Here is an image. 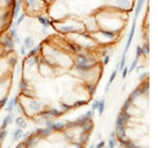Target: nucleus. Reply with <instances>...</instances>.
I'll return each instance as SVG.
<instances>
[{
  "mask_svg": "<svg viewBox=\"0 0 158 148\" xmlns=\"http://www.w3.org/2000/svg\"><path fill=\"white\" fill-rule=\"evenodd\" d=\"M23 2L26 9L31 12L40 11L45 7V0H23Z\"/></svg>",
  "mask_w": 158,
  "mask_h": 148,
  "instance_id": "nucleus-1",
  "label": "nucleus"
},
{
  "mask_svg": "<svg viewBox=\"0 0 158 148\" xmlns=\"http://www.w3.org/2000/svg\"><path fill=\"white\" fill-rule=\"evenodd\" d=\"M113 5L119 10L129 11L134 7V0H113Z\"/></svg>",
  "mask_w": 158,
  "mask_h": 148,
  "instance_id": "nucleus-2",
  "label": "nucleus"
},
{
  "mask_svg": "<svg viewBox=\"0 0 158 148\" xmlns=\"http://www.w3.org/2000/svg\"><path fill=\"white\" fill-rule=\"evenodd\" d=\"M135 27H136V19H133V26H131V29H130V33H129V37L127 40V44H125V47H124V52L123 55H127V52L129 51V47H130V44L133 41V37L135 34Z\"/></svg>",
  "mask_w": 158,
  "mask_h": 148,
  "instance_id": "nucleus-3",
  "label": "nucleus"
},
{
  "mask_svg": "<svg viewBox=\"0 0 158 148\" xmlns=\"http://www.w3.org/2000/svg\"><path fill=\"white\" fill-rule=\"evenodd\" d=\"M38 141H39V137L37 136V135H34V134H32V136H28V137H26L24 138V141H23V145H24V147H33V146H35L37 143H38Z\"/></svg>",
  "mask_w": 158,
  "mask_h": 148,
  "instance_id": "nucleus-4",
  "label": "nucleus"
},
{
  "mask_svg": "<svg viewBox=\"0 0 158 148\" xmlns=\"http://www.w3.org/2000/svg\"><path fill=\"white\" fill-rule=\"evenodd\" d=\"M22 4H23V0H16V2L14 4L12 9H11V17L12 18H17L21 12V7H22Z\"/></svg>",
  "mask_w": 158,
  "mask_h": 148,
  "instance_id": "nucleus-5",
  "label": "nucleus"
},
{
  "mask_svg": "<svg viewBox=\"0 0 158 148\" xmlns=\"http://www.w3.org/2000/svg\"><path fill=\"white\" fill-rule=\"evenodd\" d=\"M1 44H2L4 47L10 49L11 51H12V49H14V46H15V41H14V39L10 37L9 34H6V35H4V37L1 38Z\"/></svg>",
  "mask_w": 158,
  "mask_h": 148,
  "instance_id": "nucleus-6",
  "label": "nucleus"
},
{
  "mask_svg": "<svg viewBox=\"0 0 158 148\" xmlns=\"http://www.w3.org/2000/svg\"><path fill=\"white\" fill-rule=\"evenodd\" d=\"M17 103H19V97H14V98L9 100L6 106H5V111L7 112V113H12V112L15 111V107H16Z\"/></svg>",
  "mask_w": 158,
  "mask_h": 148,
  "instance_id": "nucleus-7",
  "label": "nucleus"
},
{
  "mask_svg": "<svg viewBox=\"0 0 158 148\" xmlns=\"http://www.w3.org/2000/svg\"><path fill=\"white\" fill-rule=\"evenodd\" d=\"M76 63L77 64H84V66H93L94 67V61L93 60H90L89 57H86V56H79L78 58L76 60Z\"/></svg>",
  "mask_w": 158,
  "mask_h": 148,
  "instance_id": "nucleus-8",
  "label": "nucleus"
},
{
  "mask_svg": "<svg viewBox=\"0 0 158 148\" xmlns=\"http://www.w3.org/2000/svg\"><path fill=\"white\" fill-rule=\"evenodd\" d=\"M14 114L12 113H9L4 119H2V123H1V126H0V130H5L11 123H14Z\"/></svg>",
  "mask_w": 158,
  "mask_h": 148,
  "instance_id": "nucleus-9",
  "label": "nucleus"
},
{
  "mask_svg": "<svg viewBox=\"0 0 158 148\" xmlns=\"http://www.w3.org/2000/svg\"><path fill=\"white\" fill-rule=\"evenodd\" d=\"M10 18H12V17H11V12H10L9 10L4 11V12H2V15H1V17H0V26H1V27H4V26L9 22V19Z\"/></svg>",
  "mask_w": 158,
  "mask_h": 148,
  "instance_id": "nucleus-10",
  "label": "nucleus"
},
{
  "mask_svg": "<svg viewBox=\"0 0 158 148\" xmlns=\"http://www.w3.org/2000/svg\"><path fill=\"white\" fill-rule=\"evenodd\" d=\"M118 68L116 67V69L111 73V76H110V79H108V81H107V84H106V88H105V92H108V90H110V85L113 83V80L117 78V74H118Z\"/></svg>",
  "mask_w": 158,
  "mask_h": 148,
  "instance_id": "nucleus-11",
  "label": "nucleus"
},
{
  "mask_svg": "<svg viewBox=\"0 0 158 148\" xmlns=\"http://www.w3.org/2000/svg\"><path fill=\"white\" fill-rule=\"evenodd\" d=\"M29 108H32L34 112H39V111H41L44 107H43V105L40 103L39 101H35V100H32V98H31V101H29Z\"/></svg>",
  "mask_w": 158,
  "mask_h": 148,
  "instance_id": "nucleus-12",
  "label": "nucleus"
},
{
  "mask_svg": "<svg viewBox=\"0 0 158 148\" xmlns=\"http://www.w3.org/2000/svg\"><path fill=\"white\" fill-rule=\"evenodd\" d=\"M146 0H138V4H136V7H135V11H134V18L133 19H138L139 15L143 7V4H145Z\"/></svg>",
  "mask_w": 158,
  "mask_h": 148,
  "instance_id": "nucleus-13",
  "label": "nucleus"
},
{
  "mask_svg": "<svg viewBox=\"0 0 158 148\" xmlns=\"http://www.w3.org/2000/svg\"><path fill=\"white\" fill-rule=\"evenodd\" d=\"M38 21H39L40 24L44 27L45 31L51 26V21L48 18V17H45V16H38Z\"/></svg>",
  "mask_w": 158,
  "mask_h": 148,
  "instance_id": "nucleus-14",
  "label": "nucleus"
},
{
  "mask_svg": "<svg viewBox=\"0 0 158 148\" xmlns=\"http://www.w3.org/2000/svg\"><path fill=\"white\" fill-rule=\"evenodd\" d=\"M22 45L26 47V50H31V49L34 46V40H33V38L26 37L24 40H23V44H22Z\"/></svg>",
  "mask_w": 158,
  "mask_h": 148,
  "instance_id": "nucleus-15",
  "label": "nucleus"
},
{
  "mask_svg": "<svg viewBox=\"0 0 158 148\" xmlns=\"http://www.w3.org/2000/svg\"><path fill=\"white\" fill-rule=\"evenodd\" d=\"M14 121H15V124H16L17 128H21V129L27 128V121H26L24 117H17L16 119H14Z\"/></svg>",
  "mask_w": 158,
  "mask_h": 148,
  "instance_id": "nucleus-16",
  "label": "nucleus"
},
{
  "mask_svg": "<svg viewBox=\"0 0 158 148\" xmlns=\"http://www.w3.org/2000/svg\"><path fill=\"white\" fill-rule=\"evenodd\" d=\"M117 143H118V141L116 138V134H114V131H112L110 135V140H108V148H116Z\"/></svg>",
  "mask_w": 158,
  "mask_h": 148,
  "instance_id": "nucleus-17",
  "label": "nucleus"
},
{
  "mask_svg": "<svg viewBox=\"0 0 158 148\" xmlns=\"http://www.w3.org/2000/svg\"><path fill=\"white\" fill-rule=\"evenodd\" d=\"M81 128H83V131L85 132V134H89L93 128H94V124H93V119H89L88 121H85L83 125H81Z\"/></svg>",
  "mask_w": 158,
  "mask_h": 148,
  "instance_id": "nucleus-18",
  "label": "nucleus"
},
{
  "mask_svg": "<svg viewBox=\"0 0 158 148\" xmlns=\"http://www.w3.org/2000/svg\"><path fill=\"white\" fill-rule=\"evenodd\" d=\"M60 31L63 32V33H74L77 31V28L73 24H68V26H62L60 28Z\"/></svg>",
  "mask_w": 158,
  "mask_h": 148,
  "instance_id": "nucleus-19",
  "label": "nucleus"
},
{
  "mask_svg": "<svg viewBox=\"0 0 158 148\" xmlns=\"http://www.w3.org/2000/svg\"><path fill=\"white\" fill-rule=\"evenodd\" d=\"M105 107H106V100H105V98L99 100V106H98V109H96V111H98L100 117L103 114V112H105Z\"/></svg>",
  "mask_w": 158,
  "mask_h": 148,
  "instance_id": "nucleus-20",
  "label": "nucleus"
},
{
  "mask_svg": "<svg viewBox=\"0 0 158 148\" xmlns=\"http://www.w3.org/2000/svg\"><path fill=\"white\" fill-rule=\"evenodd\" d=\"M22 136H23V129H21V128H16L15 131H14L12 141H20Z\"/></svg>",
  "mask_w": 158,
  "mask_h": 148,
  "instance_id": "nucleus-21",
  "label": "nucleus"
},
{
  "mask_svg": "<svg viewBox=\"0 0 158 148\" xmlns=\"http://www.w3.org/2000/svg\"><path fill=\"white\" fill-rule=\"evenodd\" d=\"M66 129V123L63 121H57L55 123L54 121V125H52V131H62V130Z\"/></svg>",
  "mask_w": 158,
  "mask_h": 148,
  "instance_id": "nucleus-22",
  "label": "nucleus"
},
{
  "mask_svg": "<svg viewBox=\"0 0 158 148\" xmlns=\"http://www.w3.org/2000/svg\"><path fill=\"white\" fill-rule=\"evenodd\" d=\"M133 107V102L129 100V98H127L125 101H124V103H123V107H122V111H125V112H129V109Z\"/></svg>",
  "mask_w": 158,
  "mask_h": 148,
  "instance_id": "nucleus-23",
  "label": "nucleus"
},
{
  "mask_svg": "<svg viewBox=\"0 0 158 148\" xmlns=\"http://www.w3.org/2000/svg\"><path fill=\"white\" fill-rule=\"evenodd\" d=\"M138 64H139V58H134V61L131 62V64H130V67H128V72L130 73V72H133V71H135L136 68H138Z\"/></svg>",
  "mask_w": 158,
  "mask_h": 148,
  "instance_id": "nucleus-24",
  "label": "nucleus"
},
{
  "mask_svg": "<svg viewBox=\"0 0 158 148\" xmlns=\"http://www.w3.org/2000/svg\"><path fill=\"white\" fill-rule=\"evenodd\" d=\"M40 51V46H33L31 50H28V57H32V56H37L38 52Z\"/></svg>",
  "mask_w": 158,
  "mask_h": 148,
  "instance_id": "nucleus-25",
  "label": "nucleus"
},
{
  "mask_svg": "<svg viewBox=\"0 0 158 148\" xmlns=\"http://www.w3.org/2000/svg\"><path fill=\"white\" fill-rule=\"evenodd\" d=\"M24 17H26V14H20V15H19V17L16 18L17 21L15 22V27H16V28H19V27H20V24L22 23V22H23Z\"/></svg>",
  "mask_w": 158,
  "mask_h": 148,
  "instance_id": "nucleus-26",
  "label": "nucleus"
},
{
  "mask_svg": "<svg viewBox=\"0 0 158 148\" xmlns=\"http://www.w3.org/2000/svg\"><path fill=\"white\" fill-rule=\"evenodd\" d=\"M141 50H142V55H145V56L148 55V52H150V45H148V43H145V44L141 46Z\"/></svg>",
  "mask_w": 158,
  "mask_h": 148,
  "instance_id": "nucleus-27",
  "label": "nucleus"
},
{
  "mask_svg": "<svg viewBox=\"0 0 158 148\" xmlns=\"http://www.w3.org/2000/svg\"><path fill=\"white\" fill-rule=\"evenodd\" d=\"M9 35L12 38V39L17 37V28H16V27H11V28L9 29Z\"/></svg>",
  "mask_w": 158,
  "mask_h": 148,
  "instance_id": "nucleus-28",
  "label": "nucleus"
},
{
  "mask_svg": "<svg viewBox=\"0 0 158 148\" xmlns=\"http://www.w3.org/2000/svg\"><path fill=\"white\" fill-rule=\"evenodd\" d=\"M20 89H21V91H22V92H23V91H26V90L28 89V84H27V81H26L24 79H22V80H21Z\"/></svg>",
  "mask_w": 158,
  "mask_h": 148,
  "instance_id": "nucleus-29",
  "label": "nucleus"
},
{
  "mask_svg": "<svg viewBox=\"0 0 158 148\" xmlns=\"http://www.w3.org/2000/svg\"><path fill=\"white\" fill-rule=\"evenodd\" d=\"M61 108H62L61 112H67L73 109V106H69V105H66V103H61Z\"/></svg>",
  "mask_w": 158,
  "mask_h": 148,
  "instance_id": "nucleus-30",
  "label": "nucleus"
},
{
  "mask_svg": "<svg viewBox=\"0 0 158 148\" xmlns=\"http://www.w3.org/2000/svg\"><path fill=\"white\" fill-rule=\"evenodd\" d=\"M2 1H4V5H5L6 7H12L14 4L16 2V0H2Z\"/></svg>",
  "mask_w": 158,
  "mask_h": 148,
  "instance_id": "nucleus-31",
  "label": "nucleus"
},
{
  "mask_svg": "<svg viewBox=\"0 0 158 148\" xmlns=\"http://www.w3.org/2000/svg\"><path fill=\"white\" fill-rule=\"evenodd\" d=\"M6 136H7V131L6 130H0V145L2 143V141L5 140Z\"/></svg>",
  "mask_w": 158,
  "mask_h": 148,
  "instance_id": "nucleus-32",
  "label": "nucleus"
},
{
  "mask_svg": "<svg viewBox=\"0 0 158 148\" xmlns=\"http://www.w3.org/2000/svg\"><path fill=\"white\" fill-rule=\"evenodd\" d=\"M16 63H17V57H10V58H9V64H10L11 67H15Z\"/></svg>",
  "mask_w": 158,
  "mask_h": 148,
  "instance_id": "nucleus-33",
  "label": "nucleus"
},
{
  "mask_svg": "<svg viewBox=\"0 0 158 148\" xmlns=\"http://www.w3.org/2000/svg\"><path fill=\"white\" fill-rule=\"evenodd\" d=\"M7 101H9V97H2V98L0 100V108L5 107V106H6V103H7Z\"/></svg>",
  "mask_w": 158,
  "mask_h": 148,
  "instance_id": "nucleus-34",
  "label": "nucleus"
},
{
  "mask_svg": "<svg viewBox=\"0 0 158 148\" xmlns=\"http://www.w3.org/2000/svg\"><path fill=\"white\" fill-rule=\"evenodd\" d=\"M98 106H99V100H94V102L91 103V111H96L98 109Z\"/></svg>",
  "mask_w": 158,
  "mask_h": 148,
  "instance_id": "nucleus-35",
  "label": "nucleus"
},
{
  "mask_svg": "<svg viewBox=\"0 0 158 148\" xmlns=\"http://www.w3.org/2000/svg\"><path fill=\"white\" fill-rule=\"evenodd\" d=\"M85 105H86V101H78L73 105V108H78L80 106H85Z\"/></svg>",
  "mask_w": 158,
  "mask_h": 148,
  "instance_id": "nucleus-36",
  "label": "nucleus"
},
{
  "mask_svg": "<svg viewBox=\"0 0 158 148\" xmlns=\"http://www.w3.org/2000/svg\"><path fill=\"white\" fill-rule=\"evenodd\" d=\"M128 73H129V72H128V67H124V68L122 69V78H123V79H125V78H127V75H128Z\"/></svg>",
  "mask_w": 158,
  "mask_h": 148,
  "instance_id": "nucleus-37",
  "label": "nucleus"
},
{
  "mask_svg": "<svg viewBox=\"0 0 158 148\" xmlns=\"http://www.w3.org/2000/svg\"><path fill=\"white\" fill-rule=\"evenodd\" d=\"M142 56V50H141V46H138L136 47V55H135V57L136 58H140Z\"/></svg>",
  "mask_w": 158,
  "mask_h": 148,
  "instance_id": "nucleus-38",
  "label": "nucleus"
},
{
  "mask_svg": "<svg viewBox=\"0 0 158 148\" xmlns=\"http://www.w3.org/2000/svg\"><path fill=\"white\" fill-rule=\"evenodd\" d=\"M110 62V55H106L103 57V66H107Z\"/></svg>",
  "mask_w": 158,
  "mask_h": 148,
  "instance_id": "nucleus-39",
  "label": "nucleus"
},
{
  "mask_svg": "<svg viewBox=\"0 0 158 148\" xmlns=\"http://www.w3.org/2000/svg\"><path fill=\"white\" fill-rule=\"evenodd\" d=\"M20 52H21V55H22V56H26V52H27V50H26V47H24L23 45H21Z\"/></svg>",
  "mask_w": 158,
  "mask_h": 148,
  "instance_id": "nucleus-40",
  "label": "nucleus"
},
{
  "mask_svg": "<svg viewBox=\"0 0 158 148\" xmlns=\"http://www.w3.org/2000/svg\"><path fill=\"white\" fill-rule=\"evenodd\" d=\"M105 146H106V142H105V141H100L99 145H98V146H96L95 148H103Z\"/></svg>",
  "mask_w": 158,
  "mask_h": 148,
  "instance_id": "nucleus-41",
  "label": "nucleus"
},
{
  "mask_svg": "<svg viewBox=\"0 0 158 148\" xmlns=\"http://www.w3.org/2000/svg\"><path fill=\"white\" fill-rule=\"evenodd\" d=\"M14 41H15L16 44H21V38L19 37V35H17L16 38H14Z\"/></svg>",
  "mask_w": 158,
  "mask_h": 148,
  "instance_id": "nucleus-42",
  "label": "nucleus"
},
{
  "mask_svg": "<svg viewBox=\"0 0 158 148\" xmlns=\"http://www.w3.org/2000/svg\"><path fill=\"white\" fill-rule=\"evenodd\" d=\"M16 148H24V145H23V142H20V143L16 146Z\"/></svg>",
  "mask_w": 158,
  "mask_h": 148,
  "instance_id": "nucleus-43",
  "label": "nucleus"
},
{
  "mask_svg": "<svg viewBox=\"0 0 158 148\" xmlns=\"http://www.w3.org/2000/svg\"><path fill=\"white\" fill-rule=\"evenodd\" d=\"M125 88H127V85H123V88H122V91H125Z\"/></svg>",
  "mask_w": 158,
  "mask_h": 148,
  "instance_id": "nucleus-44",
  "label": "nucleus"
},
{
  "mask_svg": "<svg viewBox=\"0 0 158 148\" xmlns=\"http://www.w3.org/2000/svg\"><path fill=\"white\" fill-rule=\"evenodd\" d=\"M89 148H95V147H94V146H90V147H89Z\"/></svg>",
  "mask_w": 158,
  "mask_h": 148,
  "instance_id": "nucleus-45",
  "label": "nucleus"
},
{
  "mask_svg": "<svg viewBox=\"0 0 158 148\" xmlns=\"http://www.w3.org/2000/svg\"><path fill=\"white\" fill-rule=\"evenodd\" d=\"M6 148H11V147H6Z\"/></svg>",
  "mask_w": 158,
  "mask_h": 148,
  "instance_id": "nucleus-46",
  "label": "nucleus"
}]
</instances>
